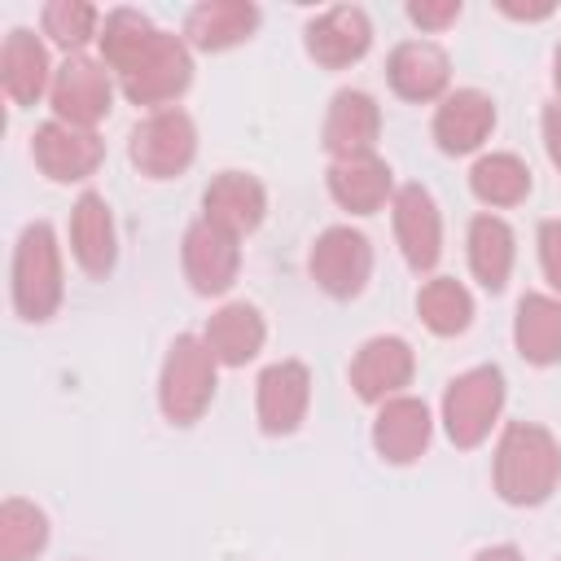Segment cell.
Listing matches in <instances>:
<instances>
[{"instance_id": "6da1fadb", "label": "cell", "mask_w": 561, "mask_h": 561, "mask_svg": "<svg viewBox=\"0 0 561 561\" xmlns=\"http://www.w3.org/2000/svg\"><path fill=\"white\" fill-rule=\"evenodd\" d=\"M101 57L118 75L127 101H136V105H167L193 79L184 39L158 31L140 9H114L105 18Z\"/></svg>"}, {"instance_id": "7a4b0ae2", "label": "cell", "mask_w": 561, "mask_h": 561, "mask_svg": "<svg viewBox=\"0 0 561 561\" xmlns=\"http://www.w3.org/2000/svg\"><path fill=\"white\" fill-rule=\"evenodd\" d=\"M561 478V447L543 425L517 421L495 447V491L508 504H539Z\"/></svg>"}, {"instance_id": "3957f363", "label": "cell", "mask_w": 561, "mask_h": 561, "mask_svg": "<svg viewBox=\"0 0 561 561\" xmlns=\"http://www.w3.org/2000/svg\"><path fill=\"white\" fill-rule=\"evenodd\" d=\"M215 355L202 337L184 333L171 342L167 359H162V381H158V403L167 412L171 425H193L210 399H215Z\"/></svg>"}, {"instance_id": "277c9868", "label": "cell", "mask_w": 561, "mask_h": 561, "mask_svg": "<svg viewBox=\"0 0 561 561\" xmlns=\"http://www.w3.org/2000/svg\"><path fill=\"white\" fill-rule=\"evenodd\" d=\"M61 302V254L48 224H26L13 254V307L22 320L39 324Z\"/></svg>"}, {"instance_id": "5b68a950", "label": "cell", "mask_w": 561, "mask_h": 561, "mask_svg": "<svg viewBox=\"0 0 561 561\" xmlns=\"http://www.w3.org/2000/svg\"><path fill=\"white\" fill-rule=\"evenodd\" d=\"M504 408V373L495 364L460 373L443 394V425L456 447H478Z\"/></svg>"}, {"instance_id": "8992f818", "label": "cell", "mask_w": 561, "mask_h": 561, "mask_svg": "<svg viewBox=\"0 0 561 561\" xmlns=\"http://www.w3.org/2000/svg\"><path fill=\"white\" fill-rule=\"evenodd\" d=\"M197 153V131L184 110H158L131 131V162L149 180L180 175Z\"/></svg>"}, {"instance_id": "52a82bcc", "label": "cell", "mask_w": 561, "mask_h": 561, "mask_svg": "<svg viewBox=\"0 0 561 561\" xmlns=\"http://www.w3.org/2000/svg\"><path fill=\"white\" fill-rule=\"evenodd\" d=\"M368 272H373V245L355 228H329L311 245V276L333 298L359 294L364 280H368Z\"/></svg>"}, {"instance_id": "ba28073f", "label": "cell", "mask_w": 561, "mask_h": 561, "mask_svg": "<svg viewBox=\"0 0 561 561\" xmlns=\"http://www.w3.org/2000/svg\"><path fill=\"white\" fill-rule=\"evenodd\" d=\"M110 75L101 61L92 57H66L61 70L53 75V110L61 123H75V127H92L96 118L110 114Z\"/></svg>"}, {"instance_id": "9c48e42d", "label": "cell", "mask_w": 561, "mask_h": 561, "mask_svg": "<svg viewBox=\"0 0 561 561\" xmlns=\"http://www.w3.org/2000/svg\"><path fill=\"white\" fill-rule=\"evenodd\" d=\"M394 237L412 272H430L443 254V219L434 197L421 184H403L394 193Z\"/></svg>"}, {"instance_id": "30bf717a", "label": "cell", "mask_w": 561, "mask_h": 561, "mask_svg": "<svg viewBox=\"0 0 561 561\" xmlns=\"http://www.w3.org/2000/svg\"><path fill=\"white\" fill-rule=\"evenodd\" d=\"M101 153H105V145L96 140L92 127H75V123L53 118L35 131V162L48 180H61V184L83 180V175L96 171Z\"/></svg>"}, {"instance_id": "8fae6325", "label": "cell", "mask_w": 561, "mask_h": 561, "mask_svg": "<svg viewBox=\"0 0 561 561\" xmlns=\"http://www.w3.org/2000/svg\"><path fill=\"white\" fill-rule=\"evenodd\" d=\"M237 263H241L237 237L215 228L210 219H197L184 232V272L197 294H224L237 280Z\"/></svg>"}, {"instance_id": "7c38bea8", "label": "cell", "mask_w": 561, "mask_h": 561, "mask_svg": "<svg viewBox=\"0 0 561 561\" xmlns=\"http://www.w3.org/2000/svg\"><path fill=\"white\" fill-rule=\"evenodd\" d=\"M408 377H412V351L403 337H373L351 359V386L368 403L394 399L408 386Z\"/></svg>"}, {"instance_id": "4fadbf2b", "label": "cell", "mask_w": 561, "mask_h": 561, "mask_svg": "<svg viewBox=\"0 0 561 561\" xmlns=\"http://www.w3.org/2000/svg\"><path fill=\"white\" fill-rule=\"evenodd\" d=\"M311 399V373L298 359H280L272 368H263L259 377V425L267 434H289L298 430L302 412Z\"/></svg>"}, {"instance_id": "5bb4252c", "label": "cell", "mask_w": 561, "mask_h": 561, "mask_svg": "<svg viewBox=\"0 0 561 561\" xmlns=\"http://www.w3.org/2000/svg\"><path fill=\"white\" fill-rule=\"evenodd\" d=\"M430 443V408L412 394H394L381 403L373 421V447L390 465H412Z\"/></svg>"}, {"instance_id": "9a60e30c", "label": "cell", "mask_w": 561, "mask_h": 561, "mask_svg": "<svg viewBox=\"0 0 561 561\" xmlns=\"http://www.w3.org/2000/svg\"><path fill=\"white\" fill-rule=\"evenodd\" d=\"M491 127H495V105L478 88H456L451 96H443V105L434 114V140L443 153L478 149L491 136Z\"/></svg>"}, {"instance_id": "2e32d148", "label": "cell", "mask_w": 561, "mask_h": 561, "mask_svg": "<svg viewBox=\"0 0 561 561\" xmlns=\"http://www.w3.org/2000/svg\"><path fill=\"white\" fill-rule=\"evenodd\" d=\"M368 44H373V26H368L364 9H351V4H337L307 26V53L329 70L359 61L368 53Z\"/></svg>"}, {"instance_id": "e0dca14e", "label": "cell", "mask_w": 561, "mask_h": 561, "mask_svg": "<svg viewBox=\"0 0 561 561\" xmlns=\"http://www.w3.org/2000/svg\"><path fill=\"white\" fill-rule=\"evenodd\" d=\"M202 206H206L202 219H210L215 228L241 237V232H254V228L263 224L267 197H263V184H259L254 175H245V171H224V175L210 180Z\"/></svg>"}, {"instance_id": "ac0fdd59", "label": "cell", "mask_w": 561, "mask_h": 561, "mask_svg": "<svg viewBox=\"0 0 561 561\" xmlns=\"http://www.w3.org/2000/svg\"><path fill=\"white\" fill-rule=\"evenodd\" d=\"M377 127H381V114H377V101L368 92H337L333 105H329V118H324V149L337 158H359V153H373V140H377Z\"/></svg>"}, {"instance_id": "d6986e66", "label": "cell", "mask_w": 561, "mask_h": 561, "mask_svg": "<svg viewBox=\"0 0 561 561\" xmlns=\"http://www.w3.org/2000/svg\"><path fill=\"white\" fill-rule=\"evenodd\" d=\"M329 193L342 210L351 215H373L386 206L390 197V167L377 153H359V158H337L329 167Z\"/></svg>"}, {"instance_id": "ffe728a7", "label": "cell", "mask_w": 561, "mask_h": 561, "mask_svg": "<svg viewBox=\"0 0 561 561\" xmlns=\"http://www.w3.org/2000/svg\"><path fill=\"white\" fill-rule=\"evenodd\" d=\"M386 75H390V88L399 92V96H408V101H434L443 88H447V53L438 48V44H430V39H408V44H399L394 53H390V66H386Z\"/></svg>"}, {"instance_id": "44dd1931", "label": "cell", "mask_w": 561, "mask_h": 561, "mask_svg": "<svg viewBox=\"0 0 561 561\" xmlns=\"http://www.w3.org/2000/svg\"><path fill=\"white\" fill-rule=\"evenodd\" d=\"M259 26V9L245 4V0H206L188 13L184 22V35L193 48L202 53H219V48H232L241 39H250Z\"/></svg>"}, {"instance_id": "7402d4cb", "label": "cell", "mask_w": 561, "mask_h": 561, "mask_svg": "<svg viewBox=\"0 0 561 561\" xmlns=\"http://www.w3.org/2000/svg\"><path fill=\"white\" fill-rule=\"evenodd\" d=\"M70 250L79 259L83 272L92 276H105L114 267V219H110V206L101 193H83L75 202V215H70Z\"/></svg>"}, {"instance_id": "603a6c76", "label": "cell", "mask_w": 561, "mask_h": 561, "mask_svg": "<svg viewBox=\"0 0 561 561\" xmlns=\"http://www.w3.org/2000/svg\"><path fill=\"white\" fill-rule=\"evenodd\" d=\"M0 83L9 92L13 105H35L39 92L48 88V53L39 44V35H31L26 26L4 35V53H0Z\"/></svg>"}, {"instance_id": "cb8c5ba5", "label": "cell", "mask_w": 561, "mask_h": 561, "mask_svg": "<svg viewBox=\"0 0 561 561\" xmlns=\"http://www.w3.org/2000/svg\"><path fill=\"white\" fill-rule=\"evenodd\" d=\"M263 333H267V329H263V316H259L250 302H228V307H219V311L206 320L202 342L210 346V355H215L219 364L237 368V364H245V359L259 355Z\"/></svg>"}, {"instance_id": "d4e9b609", "label": "cell", "mask_w": 561, "mask_h": 561, "mask_svg": "<svg viewBox=\"0 0 561 561\" xmlns=\"http://www.w3.org/2000/svg\"><path fill=\"white\" fill-rule=\"evenodd\" d=\"M513 337H517V351L530 364H557L561 359V298L526 294L517 302Z\"/></svg>"}, {"instance_id": "484cf974", "label": "cell", "mask_w": 561, "mask_h": 561, "mask_svg": "<svg viewBox=\"0 0 561 561\" xmlns=\"http://www.w3.org/2000/svg\"><path fill=\"white\" fill-rule=\"evenodd\" d=\"M469 267L486 289H504L513 272V232L495 215H478L469 224Z\"/></svg>"}, {"instance_id": "4316f807", "label": "cell", "mask_w": 561, "mask_h": 561, "mask_svg": "<svg viewBox=\"0 0 561 561\" xmlns=\"http://www.w3.org/2000/svg\"><path fill=\"white\" fill-rule=\"evenodd\" d=\"M469 188L486 206H513L530 193V167L517 153H486L469 171Z\"/></svg>"}, {"instance_id": "83f0119b", "label": "cell", "mask_w": 561, "mask_h": 561, "mask_svg": "<svg viewBox=\"0 0 561 561\" xmlns=\"http://www.w3.org/2000/svg\"><path fill=\"white\" fill-rule=\"evenodd\" d=\"M416 311L425 320L430 333L438 337H451V333H465L469 329V316H473V298L460 280L451 276H434L421 294H416Z\"/></svg>"}, {"instance_id": "f1b7e54d", "label": "cell", "mask_w": 561, "mask_h": 561, "mask_svg": "<svg viewBox=\"0 0 561 561\" xmlns=\"http://www.w3.org/2000/svg\"><path fill=\"white\" fill-rule=\"evenodd\" d=\"M48 543V517L26 500L0 504V561H31Z\"/></svg>"}, {"instance_id": "f546056e", "label": "cell", "mask_w": 561, "mask_h": 561, "mask_svg": "<svg viewBox=\"0 0 561 561\" xmlns=\"http://www.w3.org/2000/svg\"><path fill=\"white\" fill-rule=\"evenodd\" d=\"M44 31L61 48H79L96 35V9L83 0H53V4H44Z\"/></svg>"}, {"instance_id": "4dcf8cb0", "label": "cell", "mask_w": 561, "mask_h": 561, "mask_svg": "<svg viewBox=\"0 0 561 561\" xmlns=\"http://www.w3.org/2000/svg\"><path fill=\"white\" fill-rule=\"evenodd\" d=\"M539 263H543V276L561 289V219H548L539 228Z\"/></svg>"}, {"instance_id": "1f68e13d", "label": "cell", "mask_w": 561, "mask_h": 561, "mask_svg": "<svg viewBox=\"0 0 561 561\" xmlns=\"http://www.w3.org/2000/svg\"><path fill=\"white\" fill-rule=\"evenodd\" d=\"M408 18H412L421 31H438V26H447V22L460 18V4H456V0H443V4H425V0H416V4H408Z\"/></svg>"}, {"instance_id": "d6a6232c", "label": "cell", "mask_w": 561, "mask_h": 561, "mask_svg": "<svg viewBox=\"0 0 561 561\" xmlns=\"http://www.w3.org/2000/svg\"><path fill=\"white\" fill-rule=\"evenodd\" d=\"M543 145H548L552 167L561 171V105H548L543 110Z\"/></svg>"}, {"instance_id": "836d02e7", "label": "cell", "mask_w": 561, "mask_h": 561, "mask_svg": "<svg viewBox=\"0 0 561 561\" xmlns=\"http://www.w3.org/2000/svg\"><path fill=\"white\" fill-rule=\"evenodd\" d=\"M500 9H504L508 18H548V13H552V4H508V0H504Z\"/></svg>"}, {"instance_id": "e575fe53", "label": "cell", "mask_w": 561, "mask_h": 561, "mask_svg": "<svg viewBox=\"0 0 561 561\" xmlns=\"http://www.w3.org/2000/svg\"><path fill=\"white\" fill-rule=\"evenodd\" d=\"M473 561H522V552H517V548H508V543H500V548H482Z\"/></svg>"}, {"instance_id": "d590c367", "label": "cell", "mask_w": 561, "mask_h": 561, "mask_svg": "<svg viewBox=\"0 0 561 561\" xmlns=\"http://www.w3.org/2000/svg\"><path fill=\"white\" fill-rule=\"evenodd\" d=\"M557 70H552V79H557V92H561V48H557V61H552Z\"/></svg>"}]
</instances>
